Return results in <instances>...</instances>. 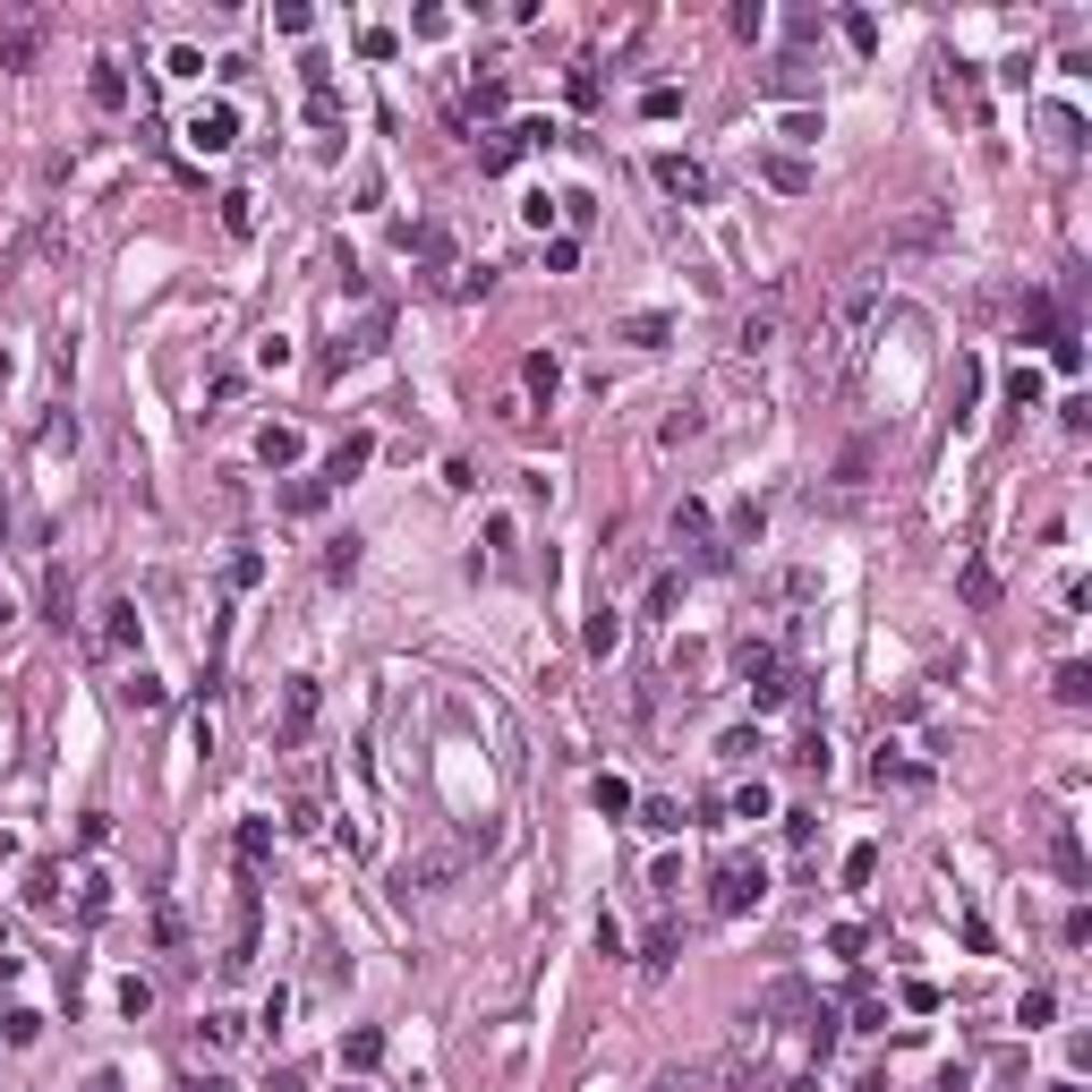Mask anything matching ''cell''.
Instances as JSON below:
<instances>
[{
  "label": "cell",
  "instance_id": "44",
  "mask_svg": "<svg viewBox=\"0 0 1092 1092\" xmlns=\"http://www.w3.org/2000/svg\"><path fill=\"white\" fill-rule=\"evenodd\" d=\"M751 751H768V742H760V726H734L726 742H718V760H751Z\"/></svg>",
  "mask_w": 1092,
  "mask_h": 1092
},
{
  "label": "cell",
  "instance_id": "51",
  "mask_svg": "<svg viewBox=\"0 0 1092 1092\" xmlns=\"http://www.w3.org/2000/svg\"><path fill=\"white\" fill-rule=\"evenodd\" d=\"M862 479H870V444H853L846 462H837V486H862Z\"/></svg>",
  "mask_w": 1092,
  "mask_h": 1092
},
{
  "label": "cell",
  "instance_id": "42",
  "mask_svg": "<svg viewBox=\"0 0 1092 1092\" xmlns=\"http://www.w3.org/2000/svg\"><path fill=\"white\" fill-rule=\"evenodd\" d=\"M512 137H521V154H538V145H555L564 128H555V120H512Z\"/></svg>",
  "mask_w": 1092,
  "mask_h": 1092
},
{
  "label": "cell",
  "instance_id": "24",
  "mask_svg": "<svg viewBox=\"0 0 1092 1092\" xmlns=\"http://www.w3.org/2000/svg\"><path fill=\"white\" fill-rule=\"evenodd\" d=\"M683 607V572H657L649 590H640V614H675Z\"/></svg>",
  "mask_w": 1092,
  "mask_h": 1092
},
{
  "label": "cell",
  "instance_id": "48",
  "mask_svg": "<svg viewBox=\"0 0 1092 1092\" xmlns=\"http://www.w3.org/2000/svg\"><path fill=\"white\" fill-rule=\"evenodd\" d=\"M359 52H367V60H393V52H401V34H393V26H367Z\"/></svg>",
  "mask_w": 1092,
  "mask_h": 1092
},
{
  "label": "cell",
  "instance_id": "41",
  "mask_svg": "<svg viewBox=\"0 0 1092 1092\" xmlns=\"http://www.w3.org/2000/svg\"><path fill=\"white\" fill-rule=\"evenodd\" d=\"M512 154H521V137H512V128H504V137H495V145H479V171H512Z\"/></svg>",
  "mask_w": 1092,
  "mask_h": 1092
},
{
  "label": "cell",
  "instance_id": "4",
  "mask_svg": "<svg viewBox=\"0 0 1092 1092\" xmlns=\"http://www.w3.org/2000/svg\"><path fill=\"white\" fill-rule=\"evenodd\" d=\"M316 709H325L316 675H290V683H282V726H273V742H282V751H299V742H308V726H316Z\"/></svg>",
  "mask_w": 1092,
  "mask_h": 1092
},
{
  "label": "cell",
  "instance_id": "27",
  "mask_svg": "<svg viewBox=\"0 0 1092 1092\" xmlns=\"http://www.w3.org/2000/svg\"><path fill=\"white\" fill-rule=\"evenodd\" d=\"M375 1059H384V1033H375V1024L342 1033V1067H375Z\"/></svg>",
  "mask_w": 1092,
  "mask_h": 1092
},
{
  "label": "cell",
  "instance_id": "21",
  "mask_svg": "<svg viewBox=\"0 0 1092 1092\" xmlns=\"http://www.w3.org/2000/svg\"><path fill=\"white\" fill-rule=\"evenodd\" d=\"M734 675H742V683H768V675H777V649H768V640H742V649H734Z\"/></svg>",
  "mask_w": 1092,
  "mask_h": 1092
},
{
  "label": "cell",
  "instance_id": "36",
  "mask_svg": "<svg viewBox=\"0 0 1092 1092\" xmlns=\"http://www.w3.org/2000/svg\"><path fill=\"white\" fill-rule=\"evenodd\" d=\"M734 820H768V785H760V777L734 785Z\"/></svg>",
  "mask_w": 1092,
  "mask_h": 1092
},
{
  "label": "cell",
  "instance_id": "22",
  "mask_svg": "<svg viewBox=\"0 0 1092 1092\" xmlns=\"http://www.w3.org/2000/svg\"><path fill=\"white\" fill-rule=\"evenodd\" d=\"M1007 410H1016V419H1024V410H1041V367H1033V359L1007 375Z\"/></svg>",
  "mask_w": 1092,
  "mask_h": 1092
},
{
  "label": "cell",
  "instance_id": "5",
  "mask_svg": "<svg viewBox=\"0 0 1092 1092\" xmlns=\"http://www.w3.org/2000/svg\"><path fill=\"white\" fill-rule=\"evenodd\" d=\"M649 171H657V188H666V197H683V205H709V171H700L692 154H649Z\"/></svg>",
  "mask_w": 1092,
  "mask_h": 1092
},
{
  "label": "cell",
  "instance_id": "28",
  "mask_svg": "<svg viewBox=\"0 0 1092 1092\" xmlns=\"http://www.w3.org/2000/svg\"><path fill=\"white\" fill-rule=\"evenodd\" d=\"M614 640H623V614H590V632H581V649H590V657H614Z\"/></svg>",
  "mask_w": 1092,
  "mask_h": 1092
},
{
  "label": "cell",
  "instance_id": "55",
  "mask_svg": "<svg viewBox=\"0 0 1092 1092\" xmlns=\"http://www.w3.org/2000/svg\"><path fill=\"white\" fill-rule=\"evenodd\" d=\"M188 1092H240V1084H231V1076H205V1084H188Z\"/></svg>",
  "mask_w": 1092,
  "mask_h": 1092
},
{
  "label": "cell",
  "instance_id": "39",
  "mask_svg": "<svg viewBox=\"0 0 1092 1092\" xmlns=\"http://www.w3.org/2000/svg\"><path fill=\"white\" fill-rule=\"evenodd\" d=\"M640 828H649V837H675L683 811H675V803H640Z\"/></svg>",
  "mask_w": 1092,
  "mask_h": 1092
},
{
  "label": "cell",
  "instance_id": "18",
  "mask_svg": "<svg viewBox=\"0 0 1092 1092\" xmlns=\"http://www.w3.org/2000/svg\"><path fill=\"white\" fill-rule=\"evenodd\" d=\"M120 700H128V709H137V718H154V709H162L171 692H162V675H145V666H137V675H128V683H120Z\"/></svg>",
  "mask_w": 1092,
  "mask_h": 1092
},
{
  "label": "cell",
  "instance_id": "25",
  "mask_svg": "<svg viewBox=\"0 0 1092 1092\" xmlns=\"http://www.w3.org/2000/svg\"><path fill=\"white\" fill-rule=\"evenodd\" d=\"M1050 692H1059V700H1067V709H1084V700H1092V666H1084V657H1067V666H1059V683H1050Z\"/></svg>",
  "mask_w": 1092,
  "mask_h": 1092
},
{
  "label": "cell",
  "instance_id": "26",
  "mask_svg": "<svg viewBox=\"0 0 1092 1092\" xmlns=\"http://www.w3.org/2000/svg\"><path fill=\"white\" fill-rule=\"evenodd\" d=\"M504 112V77H479L470 95H462V120H495Z\"/></svg>",
  "mask_w": 1092,
  "mask_h": 1092
},
{
  "label": "cell",
  "instance_id": "43",
  "mask_svg": "<svg viewBox=\"0 0 1092 1092\" xmlns=\"http://www.w3.org/2000/svg\"><path fill=\"white\" fill-rule=\"evenodd\" d=\"M256 581H265V555L240 547V555H231V590H256Z\"/></svg>",
  "mask_w": 1092,
  "mask_h": 1092
},
{
  "label": "cell",
  "instance_id": "30",
  "mask_svg": "<svg viewBox=\"0 0 1092 1092\" xmlns=\"http://www.w3.org/2000/svg\"><path fill=\"white\" fill-rule=\"evenodd\" d=\"M103 913H112V879L86 870V888H77V922H103Z\"/></svg>",
  "mask_w": 1092,
  "mask_h": 1092
},
{
  "label": "cell",
  "instance_id": "31",
  "mask_svg": "<svg viewBox=\"0 0 1092 1092\" xmlns=\"http://www.w3.org/2000/svg\"><path fill=\"white\" fill-rule=\"evenodd\" d=\"M223 231H231V240H247V231H256V197H247V188H231V197H223Z\"/></svg>",
  "mask_w": 1092,
  "mask_h": 1092
},
{
  "label": "cell",
  "instance_id": "6",
  "mask_svg": "<svg viewBox=\"0 0 1092 1092\" xmlns=\"http://www.w3.org/2000/svg\"><path fill=\"white\" fill-rule=\"evenodd\" d=\"M137 640H145L137 607H128V598H112V607H103V623H95V657H128Z\"/></svg>",
  "mask_w": 1092,
  "mask_h": 1092
},
{
  "label": "cell",
  "instance_id": "46",
  "mask_svg": "<svg viewBox=\"0 0 1092 1092\" xmlns=\"http://www.w3.org/2000/svg\"><path fill=\"white\" fill-rule=\"evenodd\" d=\"M640 112H649V120H675V112H683V95H675V86H649V95H640Z\"/></svg>",
  "mask_w": 1092,
  "mask_h": 1092
},
{
  "label": "cell",
  "instance_id": "2",
  "mask_svg": "<svg viewBox=\"0 0 1092 1092\" xmlns=\"http://www.w3.org/2000/svg\"><path fill=\"white\" fill-rule=\"evenodd\" d=\"M760 896H768V870H760L751 853H726V862L709 870V913H718V922H734V913H751Z\"/></svg>",
  "mask_w": 1092,
  "mask_h": 1092
},
{
  "label": "cell",
  "instance_id": "7",
  "mask_svg": "<svg viewBox=\"0 0 1092 1092\" xmlns=\"http://www.w3.org/2000/svg\"><path fill=\"white\" fill-rule=\"evenodd\" d=\"M1041 846H1050V870H1059L1067 888H1084V879H1092V870H1084V846H1076V820H1050V837H1041Z\"/></svg>",
  "mask_w": 1092,
  "mask_h": 1092
},
{
  "label": "cell",
  "instance_id": "10",
  "mask_svg": "<svg viewBox=\"0 0 1092 1092\" xmlns=\"http://www.w3.org/2000/svg\"><path fill=\"white\" fill-rule=\"evenodd\" d=\"M760 180L785 188V197H811V162L803 154H760Z\"/></svg>",
  "mask_w": 1092,
  "mask_h": 1092
},
{
  "label": "cell",
  "instance_id": "38",
  "mask_svg": "<svg viewBox=\"0 0 1092 1092\" xmlns=\"http://www.w3.org/2000/svg\"><path fill=\"white\" fill-rule=\"evenodd\" d=\"M666 529H675V538H709V512H700V504H692V495H683V504H675V521H666Z\"/></svg>",
  "mask_w": 1092,
  "mask_h": 1092
},
{
  "label": "cell",
  "instance_id": "53",
  "mask_svg": "<svg viewBox=\"0 0 1092 1092\" xmlns=\"http://www.w3.org/2000/svg\"><path fill=\"white\" fill-rule=\"evenodd\" d=\"M453 290H462V299H486V290H495V265H470V273H462Z\"/></svg>",
  "mask_w": 1092,
  "mask_h": 1092
},
{
  "label": "cell",
  "instance_id": "20",
  "mask_svg": "<svg viewBox=\"0 0 1092 1092\" xmlns=\"http://www.w3.org/2000/svg\"><path fill=\"white\" fill-rule=\"evenodd\" d=\"M401 247H419V256L444 265V256H453V231H444V223H401Z\"/></svg>",
  "mask_w": 1092,
  "mask_h": 1092
},
{
  "label": "cell",
  "instance_id": "54",
  "mask_svg": "<svg viewBox=\"0 0 1092 1092\" xmlns=\"http://www.w3.org/2000/svg\"><path fill=\"white\" fill-rule=\"evenodd\" d=\"M649 1092H692V1076H657V1084H649Z\"/></svg>",
  "mask_w": 1092,
  "mask_h": 1092
},
{
  "label": "cell",
  "instance_id": "45",
  "mask_svg": "<svg viewBox=\"0 0 1092 1092\" xmlns=\"http://www.w3.org/2000/svg\"><path fill=\"white\" fill-rule=\"evenodd\" d=\"M846 879H853V888H870V879H879V846H853L846 853Z\"/></svg>",
  "mask_w": 1092,
  "mask_h": 1092
},
{
  "label": "cell",
  "instance_id": "33",
  "mask_svg": "<svg viewBox=\"0 0 1092 1092\" xmlns=\"http://www.w3.org/2000/svg\"><path fill=\"white\" fill-rule=\"evenodd\" d=\"M785 760H794V768H811V777H828V734L811 726L803 742H794V751H785Z\"/></svg>",
  "mask_w": 1092,
  "mask_h": 1092
},
{
  "label": "cell",
  "instance_id": "29",
  "mask_svg": "<svg viewBox=\"0 0 1092 1092\" xmlns=\"http://www.w3.org/2000/svg\"><path fill=\"white\" fill-rule=\"evenodd\" d=\"M666 334H675L666 316H623V334H614V342H632V351H657Z\"/></svg>",
  "mask_w": 1092,
  "mask_h": 1092
},
{
  "label": "cell",
  "instance_id": "8",
  "mask_svg": "<svg viewBox=\"0 0 1092 1092\" xmlns=\"http://www.w3.org/2000/svg\"><path fill=\"white\" fill-rule=\"evenodd\" d=\"M231 137H240V112H231V103H205V112L188 120V145H197V154H223Z\"/></svg>",
  "mask_w": 1092,
  "mask_h": 1092
},
{
  "label": "cell",
  "instance_id": "3",
  "mask_svg": "<svg viewBox=\"0 0 1092 1092\" xmlns=\"http://www.w3.org/2000/svg\"><path fill=\"white\" fill-rule=\"evenodd\" d=\"M34 60H43V17L0 0V69H34Z\"/></svg>",
  "mask_w": 1092,
  "mask_h": 1092
},
{
  "label": "cell",
  "instance_id": "15",
  "mask_svg": "<svg viewBox=\"0 0 1092 1092\" xmlns=\"http://www.w3.org/2000/svg\"><path fill=\"white\" fill-rule=\"evenodd\" d=\"M956 590H965V607H981V614L998 607V572H990V564H981V555H973L965 572H956Z\"/></svg>",
  "mask_w": 1092,
  "mask_h": 1092
},
{
  "label": "cell",
  "instance_id": "37",
  "mask_svg": "<svg viewBox=\"0 0 1092 1092\" xmlns=\"http://www.w3.org/2000/svg\"><path fill=\"white\" fill-rule=\"evenodd\" d=\"M43 607H52V623H60V632H69V623H77V614H69V581H60V564H52V572H43Z\"/></svg>",
  "mask_w": 1092,
  "mask_h": 1092
},
{
  "label": "cell",
  "instance_id": "56",
  "mask_svg": "<svg viewBox=\"0 0 1092 1092\" xmlns=\"http://www.w3.org/2000/svg\"><path fill=\"white\" fill-rule=\"evenodd\" d=\"M9 614H17V607H9V590H0V632H9Z\"/></svg>",
  "mask_w": 1092,
  "mask_h": 1092
},
{
  "label": "cell",
  "instance_id": "32",
  "mask_svg": "<svg viewBox=\"0 0 1092 1092\" xmlns=\"http://www.w3.org/2000/svg\"><path fill=\"white\" fill-rule=\"evenodd\" d=\"M26 905H43V913L60 905V870H52V862H34V870H26Z\"/></svg>",
  "mask_w": 1092,
  "mask_h": 1092
},
{
  "label": "cell",
  "instance_id": "19",
  "mask_svg": "<svg viewBox=\"0 0 1092 1092\" xmlns=\"http://www.w3.org/2000/svg\"><path fill=\"white\" fill-rule=\"evenodd\" d=\"M939 240H948V214H939V205H922V214L896 231V247H939Z\"/></svg>",
  "mask_w": 1092,
  "mask_h": 1092
},
{
  "label": "cell",
  "instance_id": "58",
  "mask_svg": "<svg viewBox=\"0 0 1092 1092\" xmlns=\"http://www.w3.org/2000/svg\"><path fill=\"white\" fill-rule=\"evenodd\" d=\"M0 538H9V504H0Z\"/></svg>",
  "mask_w": 1092,
  "mask_h": 1092
},
{
  "label": "cell",
  "instance_id": "23",
  "mask_svg": "<svg viewBox=\"0 0 1092 1092\" xmlns=\"http://www.w3.org/2000/svg\"><path fill=\"white\" fill-rule=\"evenodd\" d=\"M325 495H334L325 479H290V486H282V512H299V521H308V512H325Z\"/></svg>",
  "mask_w": 1092,
  "mask_h": 1092
},
{
  "label": "cell",
  "instance_id": "11",
  "mask_svg": "<svg viewBox=\"0 0 1092 1092\" xmlns=\"http://www.w3.org/2000/svg\"><path fill=\"white\" fill-rule=\"evenodd\" d=\"M768 342H777V290H768V299H760V308L742 316V334H734V351H742V359H760Z\"/></svg>",
  "mask_w": 1092,
  "mask_h": 1092
},
{
  "label": "cell",
  "instance_id": "50",
  "mask_svg": "<svg viewBox=\"0 0 1092 1092\" xmlns=\"http://www.w3.org/2000/svg\"><path fill=\"white\" fill-rule=\"evenodd\" d=\"M145 1007H154V981H137V973H128V981H120V1016H145Z\"/></svg>",
  "mask_w": 1092,
  "mask_h": 1092
},
{
  "label": "cell",
  "instance_id": "57",
  "mask_svg": "<svg viewBox=\"0 0 1092 1092\" xmlns=\"http://www.w3.org/2000/svg\"><path fill=\"white\" fill-rule=\"evenodd\" d=\"M1050 1092H1084V1084H1076V1076H1067V1084H1050Z\"/></svg>",
  "mask_w": 1092,
  "mask_h": 1092
},
{
  "label": "cell",
  "instance_id": "17",
  "mask_svg": "<svg viewBox=\"0 0 1092 1092\" xmlns=\"http://www.w3.org/2000/svg\"><path fill=\"white\" fill-rule=\"evenodd\" d=\"M359 547H367V538H351V529L325 538V581H359Z\"/></svg>",
  "mask_w": 1092,
  "mask_h": 1092
},
{
  "label": "cell",
  "instance_id": "14",
  "mask_svg": "<svg viewBox=\"0 0 1092 1092\" xmlns=\"http://www.w3.org/2000/svg\"><path fill=\"white\" fill-rule=\"evenodd\" d=\"M521 384H529L538 401H555V384H564V359H555V351H529V359H521Z\"/></svg>",
  "mask_w": 1092,
  "mask_h": 1092
},
{
  "label": "cell",
  "instance_id": "16",
  "mask_svg": "<svg viewBox=\"0 0 1092 1092\" xmlns=\"http://www.w3.org/2000/svg\"><path fill=\"white\" fill-rule=\"evenodd\" d=\"M256 462H265V470H290V462H299V427H265V436H256Z\"/></svg>",
  "mask_w": 1092,
  "mask_h": 1092
},
{
  "label": "cell",
  "instance_id": "52",
  "mask_svg": "<svg viewBox=\"0 0 1092 1092\" xmlns=\"http://www.w3.org/2000/svg\"><path fill=\"white\" fill-rule=\"evenodd\" d=\"M103 837H112V811H86V820H77V846L95 853V846H103Z\"/></svg>",
  "mask_w": 1092,
  "mask_h": 1092
},
{
  "label": "cell",
  "instance_id": "9",
  "mask_svg": "<svg viewBox=\"0 0 1092 1092\" xmlns=\"http://www.w3.org/2000/svg\"><path fill=\"white\" fill-rule=\"evenodd\" d=\"M367 462H375V436H367V427H351V436L334 444V462H325V486H351Z\"/></svg>",
  "mask_w": 1092,
  "mask_h": 1092
},
{
  "label": "cell",
  "instance_id": "40",
  "mask_svg": "<svg viewBox=\"0 0 1092 1092\" xmlns=\"http://www.w3.org/2000/svg\"><path fill=\"white\" fill-rule=\"evenodd\" d=\"M308 120L334 128V120H342V95H334V86H308Z\"/></svg>",
  "mask_w": 1092,
  "mask_h": 1092
},
{
  "label": "cell",
  "instance_id": "13",
  "mask_svg": "<svg viewBox=\"0 0 1092 1092\" xmlns=\"http://www.w3.org/2000/svg\"><path fill=\"white\" fill-rule=\"evenodd\" d=\"M86 95H95V112H128V77H120V60H95Z\"/></svg>",
  "mask_w": 1092,
  "mask_h": 1092
},
{
  "label": "cell",
  "instance_id": "49",
  "mask_svg": "<svg viewBox=\"0 0 1092 1092\" xmlns=\"http://www.w3.org/2000/svg\"><path fill=\"white\" fill-rule=\"evenodd\" d=\"M572 265H581V240H572V231H564V240H547V273H572Z\"/></svg>",
  "mask_w": 1092,
  "mask_h": 1092
},
{
  "label": "cell",
  "instance_id": "47",
  "mask_svg": "<svg viewBox=\"0 0 1092 1092\" xmlns=\"http://www.w3.org/2000/svg\"><path fill=\"white\" fill-rule=\"evenodd\" d=\"M0 1033H9V1050H26V1041H34V1033H43V1016H34V1007H17V1016H9V1024H0Z\"/></svg>",
  "mask_w": 1092,
  "mask_h": 1092
},
{
  "label": "cell",
  "instance_id": "1",
  "mask_svg": "<svg viewBox=\"0 0 1092 1092\" xmlns=\"http://www.w3.org/2000/svg\"><path fill=\"white\" fill-rule=\"evenodd\" d=\"M870 325H879V282H846L837 299H828V325H820V342H811V367H828L837 384H846L862 351H870Z\"/></svg>",
  "mask_w": 1092,
  "mask_h": 1092
},
{
  "label": "cell",
  "instance_id": "35",
  "mask_svg": "<svg viewBox=\"0 0 1092 1092\" xmlns=\"http://www.w3.org/2000/svg\"><path fill=\"white\" fill-rule=\"evenodd\" d=\"M590 803H598L607 820H623V811H632V785H623V777H598V785H590Z\"/></svg>",
  "mask_w": 1092,
  "mask_h": 1092
},
{
  "label": "cell",
  "instance_id": "12",
  "mask_svg": "<svg viewBox=\"0 0 1092 1092\" xmlns=\"http://www.w3.org/2000/svg\"><path fill=\"white\" fill-rule=\"evenodd\" d=\"M273 862V820H240V879H256Z\"/></svg>",
  "mask_w": 1092,
  "mask_h": 1092
},
{
  "label": "cell",
  "instance_id": "34",
  "mask_svg": "<svg viewBox=\"0 0 1092 1092\" xmlns=\"http://www.w3.org/2000/svg\"><path fill=\"white\" fill-rule=\"evenodd\" d=\"M675 948H683V939H675V922H657V931H649V948H640V965L666 973V965H675Z\"/></svg>",
  "mask_w": 1092,
  "mask_h": 1092
}]
</instances>
